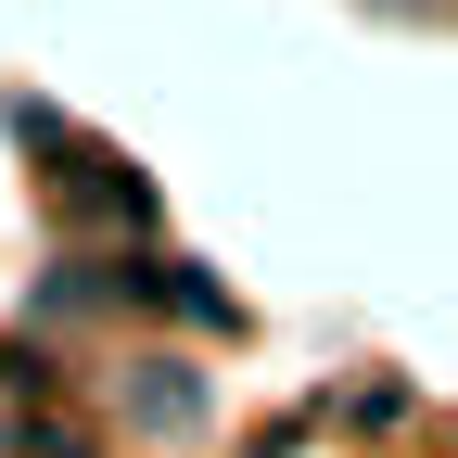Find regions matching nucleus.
<instances>
[{
    "instance_id": "nucleus-1",
    "label": "nucleus",
    "mask_w": 458,
    "mask_h": 458,
    "mask_svg": "<svg viewBox=\"0 0 458 458\" xmlns=\"http://www.w3.org/2000/svg\"><path fill=\"white\" fill-rule=\"evenodd\" d=\"M128 420H140V433H204V382H191L179 357H140V382H128Z\"/></svg>"
},
{
    "instance_id": "nucleus-2",
    "label": "nucleus",
    "mask_w": 458,
    "mask_h": 458,
    "mask_svg": "<svg viewBox=\"0 0 458 458\" xmlns=\"http://www.w3.org/2000/svg\"><path fill=\"white\" fill-rule=\"evenodd\" d=\"M394 13H420V0H394Z\"/></svg>"
}]
</instances>
